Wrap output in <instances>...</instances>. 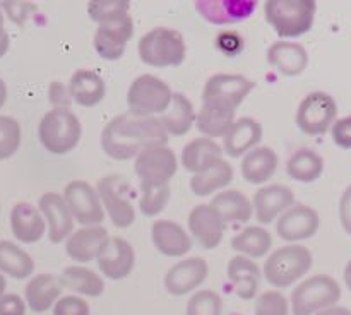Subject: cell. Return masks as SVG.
Here are the masks:
<instances>
[{
    "instance_id": "13",
    "label": "cell",
    "mask_w": 351,
    "mask_h": 315,
    "mask_svg": "<svg viewBox=\"0 0 351 315\" xmlns=\"http://www.w3.org/2000/svg\"><path fill=\"white\" fill-rule=\"evenodd\" d=\"M98 267L108 279L119 281L129 276L136 266V252L132 245L122 236H108L99 249Z\"/></svg>"
},
{
    "instance_id": "26",
    "label": "cell",
    "mask_w": 351,
    "mask_h": 315,
    "mask_svg": "<svg viewBox=\"0 0 351 315\" xmlns=\"http://www.w3.org/2000/svg\"><path fill=\"white\" fill-rule=\"evenodd\" d=\"M69 94L79 106L91 108L106 94V84L101 75L89 68H79L69 81Z\"/></svg>"
},
{
    "instance_id": "20",
    "label": "cell",
    "mask_w": 351,
    "mask_h": 315,
    "mask_svg": "<svg viewBox=\"0 0 351 315\" xmlns=\"http://www.w3.org/2000/svg\"><path fill=\"white\" fill-rule=\"evenodd\" d=\"M195 9L213 24H233L249 19L257 9L256 0H197Z\"/></svg>"
},
{
    "instance_id": "50",
    "label": "cell",
    "mask_w": 351,
    "mask_h": 315,
    "mask_svg": "<svg viewBox=\"0 0 351 315\" xmlns=\"http://www.w3.org/2000/svg\"><path fill=\"white\" fill-rule=\"evenodd\" d=\"M339 221L343 229L351 236V185L345 188L339 199Z\"/></svg>"
},
{
    "instance_id": "17",
    "label": "cell",
    "mask_w": 351,
    "mask_h": 315,
    "mask_svg": "<svg viewBox=\"0 0 351 315\" xmlns=\"http://www.w3.org/2000/svg\"><path fill=\"white\" fill-rule=\"evenodd\" d=\"M38 209L48 223V238L51 243H60L71 236L74 229V218L65 204L64 195L57 192H47L40 197Z\"/></svg>"
},
{
    "instance_id": "29",
    "label": "cell",
    "mask_w": 351,
    "mask_h": 315,
    "mask_svg": "<svg viewBox=\"0 0 351 315\" xmlns=\"http://www.w3.org/2000/svg\"><path fill=\"white\" fill-rule=\"evenodd\" d=\"M62 293V284L58 277L51 274H38L26 284V305L36 314L50 310L51 305L57 303Z\"/></svg>"
},
{
    "instance_id": "7",
    "label": "cell",
    "mask_w": 351,
    "mask_h": 315,
    "mask_svg": "<svg viewBox=\"0 0 351 315\" xmlns=\"http://www.w3.org/2000/svg\"><path fill=\"white\" fill-rule=\"evenodd\" d=\"M341 298L339 283L331 276L317 274L298 284L291 293L293 315H314L324 308L335 307Z\"/></svg>"
},
{
    "instance_id": "12",
    "label": "cell",
    "mask_w": 351,
    "mask_h": 315,
    "mask_svg": "<svg viewBox=\"0 0 351 315\" xmlns=\"http://www.w3.org/2000/svg\"><path fill=\"white\" fill-rule=\"evenodd\" d=\"M64 199L74 221L84 226H99L105 221L99 195L93 185L84 180H72L65 185Z\"/></svg>"
},
{
    "instance_id": "4",
    "label": "cell",
    "mask_w": 351,
    "mask_h": 315,
    "mask_svg": "<svg viewBox=\"0 0 351 315\" xmlns=\"http://www.w3.org/2000/svg\"><path fill=\"white\" fill-rule=\"evenodd\" d=\"M137 51L141 60L151 67H177L185 60L187 47L177 29L158 26L141 38Z\"/></svg>"
},
{
    "instance_id": "9",
    "label": "cell",
    "mask_w": 351,
    "mask_h": 315,
    "mask_svg": "<svg viewBox=\"0 0 351 315\" xmlns=\"http://www.w3.org/2000/svg\"><path fill=\"white\" fill-rule=\"evenodd\" d=\"M338 120V103L329 92H308L295 115L298 129L307 136H324Z\"/></svg>"
},
{
    "instance_id": "24",
    "label": "cell",
    "mask_w": 351,
    "mask_h": 315,
    "mask_svg": "<svg viewBox=\"0 0 351 315\" xmlns=\"http://www.w3.org/2000/svg\"><path fill=\"white\" fill-rule=\"evenodd\" d=\"M45 219L29 202H17L10 211V229L21 243H36L45 235Z\"/></svg>"
},
{
    "instance_id": "45",
    "label": "cell",
    "mask_w": 351,
    "mask_h": 315,
    "mask_svg": "<svg viewBox=\"0 0 351 315\" xmlns=\"http://www.w3.org/2000/svg\"><path fill=\"white\" fill-rule=\"evenodd\" d=\"M216 47L219 48V51L228 55V57H235L243 48V40L235 31H221L218 38H216Z\"/></svg>"
},
{
    "instance_id": "2",
    "label": "cell",
    "mask_w": 351,
    "mask_h": 315,
    "mask_svg": "<svg viewBox=\"0 0 351 315\" xmlns=\"http://www.w3.org/2000/svg\"><path fill=\"white\" fill-rule=\"evenodd\" d=\"M317 3L314 0H267L264 16L278 36L298 38L314 26Z\"/></svg>"
},
{
    "instance_id": "28",
    "label": "cell",
    "mask_w": 351,
    "mask_h": 315,
    "mask_svg": "<svg viewBox=\"0 0 351 315\" xmlns=\"http://www.w3.org/2000/svg\"><path fill=\"white\" fill-rule=\"evenodd\" d=\"M240 170L249 184H266L278 170V154L267 146L254 147L243 156Z\"/></svg>"
},
{
    "instance_id": "55",
    "label": "cell",
    "mask_w": 351,
    "mask_h": 315,
    "mask_svg": "<svg viewBox=\"0 0 351 315\" xmlns=\"http://www.w3.org/2000/svg\"><path fill=\"white\" fill-rule=\"evenodd\" d=\"M5 288H7V281L5 277H3V274H0V298L5 294Z\"/></svg>"
},
{
    "instance_id": "52",
    "label": "cell",
    "mask_w": 351,
    "mask_h": 315,
    "mask_svg": "<svg viewBox=\"0 0 351 315\" xmlns=\"http://www.w3.org/2000/svg\"><path fill=\"white\" fill-rule=\"evenodd\" d=\"M314 315H351V310L346 307H338V305H335V307L324 308V310L317 312V314Z\"/></svg>"
},
{
    "instance_id": "10",
    "label": "cell",
    "mask_w": 351,
    "mask_h": 315,
    "mask_svg": "<svg viewBox=\"0 0 351 315\" xmlns=\"http://www.w3.org/2000/svg\"><path fill=\"white\" fill-rule=\"evenodd\" d=\"M103 209L117 228H129L136 221V209L130 202V185L120 175H106L99 178L96 188Z\"/></svg>"
},
{
    "instance_id": "43",
    "label": "cell",
    "mask_w": 351,
    "mask_h": 315,
    "mask_svg": "<svg viewBox=\"0 0 351 315\" xmlns=\"http://www.w3.org/2000/svg\"><path fill=\"white\" fill-rule=\"evenodd\" d=\"M254 315H290V303L281 291H264L257 298Z\"/></svg>"
},
{
    "instance_id": "40",
    "label": "cell",
    "mask_w": 351,
    "mask_h": 315,
    "mask_svg": "<svg viewBox=\"0 0 351 315\" xmlns=\"http://www.w3.org/2000/svg\"><path fill=\"white\" fill-rule=\"evenodd\" d=\"M21 146V125L16 118L0 115V161L9 160Z\"/></svg>"
},
{
    "instance_id": "33",
    "label": "cell",
    "mask_w": 351,
    "mask_h": 315,
    "mask_svg": "<svg viewBox=\"0 0 351 315\" xmlns=\"http://www.w3.org/2000/svg\"><path fill=\"white\" fill-rule=\"evenodd\" d=\"M211 205L221 216L225 225L232 223H247L252 218V202L240 190H223L215 195Z\"/></svg>"
},
{
    "instance_id": "37",
    "label": "cell",
    "mask_w": 351,
    "mask_h": 315,
    "mask_svg": "<svg viewBox=\"0 0 351 315\" xmlns=\"http://www.w3.org/2000/svg\"><path fill=\"white\" fill-rule=\"evenodd\" d=\"M271 247H273V236L261 226H249L232 240V249L249 259L264 257L269 252Z\"/></svg>"
},
{
    "instance_id": "21",
    "label": "cell",
    "mask_w": 351,
    "mask_h": 315,
    "mask_svg": "<svg viewBox=\"0 0 351 315\" xmlns=\"http://www.w3.org/2000/svg\"><path fill=\"white\" fill-rule=\"evenodd\" d=\"M263 139V125L252 116L235 120L228 132L223 136V153L230 158H240L257 147Z\"/></svg>"
},
{
    "instance_id": "6",
    "label": "cell",
    "mask_w": 351,
    "mask_h": 315,
    "mask_svg": "<svg viewBox=\"0 0 351 315\" xmlns=\"http://www.w3.org/2000/svg\"><path fill=\"white\" fill-rule=\"evenodd\" d=\"M173 91L170 86L153 74H143L127 91V106L134 116L163 115L171 105Z\"/></svg>"
},
{
    "instance_id": "5",
    "label": "cell",
    "mask_w": 351,
    "mask_h": 315,
    "mask_svg": "<svg viewBox=\"0 0 351 315\" xmlns=\"http://www.w3.org/2000/svg\"><path fill=\"white\" fill-rule=\"evenodd\" d=\"M82 136L81 120L71 110H50L38 125V137L51 154H67L79 144Z\"/></svg>"
},
{
    "instance_id": "32",
    "label": "cell",
    "mask_w": 351,
    "mask_h": 315,
    "mask_svg": "<svg viewBox=\"0 0 351 315\" xmlns=\"http://www.w3.org/2000/svg\"><path fill=\"white\" fill-rule=\"evenodd\" d=\"M160 122L167 134L171 136H185L195 123V110L191 99L182 92H173L171 105L160 116Z\"/></svg>"
},
{
    "instance_id": "46",
    "label": "cell",
    "mask_w": 351,
    "mask_h": 315,
    "mask_svg": "<svg viewBox=\"0 0 351 315\" xmlns=\"http://www.w3.org/2000/svg\"><path fill=\"white\" fill-rule=\"evenodd\" d=\"M332 140L341 149H351V115L336 120L331 127Z\"/></svg>"
},
{
    "instance_id": "11",
    "label": "cell",
    "mask_w": 351,
    "mask_h": 315,
    "mask_svg": "<svg viewBox=\"0 0 351 315\" xmlns=\"http://www.w3.org/2000/svg\"><path fill=\"white\" fill-rule=\"evenodd\" d=\"M177 170V156L167 146L149 147L136 156V173L141 180V187L170 185Z\"/></svg>"
},
{
    "instance_id": "27",
    "label": "cell",
    "mask_w": 351,
    "mask_h": 315,
    "mask_svg": "<svg viewBox=\"0 0 351 315\" xmlns=\"http://www.w3.org/2000/svg\"><path fill=\"white\" fill-rule=\"evenodd\" d=\"M228 279L242 300H252L261 284V269L257 262L243 255H237L228 264Z\"/></svg>"
},
{
    "instance_id": "31",
    "label": "cell",
    "mask_w": 351,
    "mask_h": 315,
    "mask_svg": "<svg viewBox=\"0 0 351 315\" xmlns=\"http://www.w3.org/2000/svg\"><path fill=\"white\" fill-rule=\"evenodd\" d=\"M233 181V166L226 160H218L191 178V190L197 197H208Z\"/></svg>"
},
{
    "instance_id": "54",
    "label": "cell",
    "mask_w": 351,
    "mask_h": 315,
    "mask_svg": "<svg viewBox=\"0 0 351 315\" xmlns=\"http://www.w3.org/2000/svg\"><path fill=\"white\" fill-rule=\"evenodd\" d=\"M343 277H345L346 286H348V290L351 291V260H348V264H346L345 273H343Z\"/></svg>"
},
{
    "instance_id": "34",
    "label": "cell",
    "mask_w": 351,
    "mask_h": 315,
    "mask_svg": "<svg viewBox=\"0 0 351 315\" xmlns=\"http://www.w3.org/2000/svg\"><path fill=\"white\" fill-rule=\"evenodd\" d=\"M324 171V160L315 151L304 147L295 151L287 163V173L291 180L302 184H312L319 180Z\"/></svg>"
},
{
    "instance_id": "15",
    "label": "cell",
    "mask_w": 351,
    "mask_h": 315,
    "mask_svg": "<svg viewBox=\"0 0 351 315\" xmlns=\"http://www.w3.org/2000/svg\"><path fill=\"white\" fill-rule=\"evenodd\" d=\"M134 34L132 17L125 16L122 19L98 24L95 33V50L105 60H119L125 53V47Z\"/></svg>"
},
{
    "instance_id": "25",
    "label": "cell",
    "mask_w": 351,
    "mask_h": 315,
    "mask_svg": "<svg viewBox=\"0 0 351 315\" xmlns=\"http://www.w3.org/2000/svg\"><path fill=\"white\" fill-rule=\"evenodd\" d=\"M106 240H108V231L103 226H84L71 233L65 243V250L75 262H91L93 259H96Z\"/></svg>"
},
{
    "instance_id": "44",
    "label": "cell",
    "mask_w": 351,
    "mask_h": 315,
    "mask_svg": "<svg viewBox=\"0 0 351 315\" xmlns=\"http://www.w3.org/2000/svg\"><path fill=\"white\" fill-rule=\"evenodd\" d=\"M53 315H89V305L79 297H62L53 305Z\"/></svg>"
},
{
    "instance_id": "19",
    "label": "cell",
    "mask_w": 351,
    "mask_h": 315,
    "mask_svg": "<svg viewBox=\"0 0 351 315\" xmlns=\"http://www.w3.org/2000/svg\"><path fill=\"white\" fill-rule=\"evenodd\" d=\"M189 229L194 238L204 247L213 250L221 243L225 233V223L211 204H199L189 214Z\"/></svg>"
},
{
    "instance_id": "35",
    "label": "cell",
    "mask_w": 351,
    "mask_h": 315,
    "mask_svg": "<svg viewBox=\"0 0 351 315\" xmlns=\"http://www.w3.org/2000/svg\"><path fill=\"white\" fill-rule=\"evenodd\" d=\"M62 288L75 291V293L86 294V297H99L105 291V281L95 270L82 266H69L62 270L60 277Z\"/></svg>"
},
{
    "instance_id": "41",
    "label": "cell",
    "mask_w": 351,
    "mask_h": 315,
    "mask_svg": "<svg viewBox=\"0 0 351 315\" xmlns=\"http://www.w3.org/2000/svg\"><path fill=\"white\" fill-rule=\"evenodd\" d=\"M170 201V185L163 187H141L139 207L144 216H158Z\"/></svg>"
},
{
    "instance_id": "18",
    "label": "cell",
    "mask_w": 351,
    "mask_h": 315,
    "mask_svg": "<svg viewBox=\"0 0 351 315\" xmlns=\"http://www.w3.org/2000/svg\"><path fill=\"white\" fill-rule=\"evenodd\" d=\"M293 204V190L281 184L267 185V187L259 188L252 199V209L256 212V218L263 225H269L271 221L280 218Z\"/></svg>"
},
{
    "instance_id": "23",
    "label": "cell",
    "mask_w": 351,
    "mask_h": 315,
    "mask_svg": "<svg viewBox=\"0 0 351 315\" xmlns=\"http://www.w3.org/2000/svg\"><path fill=\"white\" fill-rule=\"evenodd\" d=\"M151 235H153V243L158 252L167 257H184L192 249V240L189 233L178 223L170 221V219L154 221Z\"/></svg>"
},
{
    "instance_id": "42",
    "label": "cell",
    "mask_w": 351,
    "mask_h": 315,
    "mask_svg": "<svg viewBox=\"0 0 351 315\" xmlns=\"http://www.w3.org/2000/svg\"><path fill=\"white\" fill-rule=\"evenodd\" d=\"M221 298L213 290L197 291L187 303V315H221Z\"/></svg>"
},
{
    "instance_id": "3",
    "label": "cell",
    "mask_w": 351,
    "mask_h": 315,
    "mask_svg": "<svg viewBox=\"0 0 351 315\" xmlns=\"http://www.w3.org/2000/svg\"><path fill=\"white\" fill-rule=\"evenodd\" d=\"M314 264L312 252L304 245L290 243L280 247L267 257L264 264V277L274 288H288L311 270Z\"/></svg>"
},
{
    "instance_id": "48",
    "label": "cell",
    "mask_w": 351,
    "mask_h": 315,
    "mask_svg": "<svg viewBox=\"0 0 351 315\" xmlns=\"http://www.w3.org/2000/svg\"><path fill=\"white\" fill-rule=\"evenodd\" d=\"M48 96L53 108L57 110H71L72 98L69 94V88H65L60 81H53L48 88Z\"/></svg>"
},
{
    "instance_id": "8",
    "label": "cell",
    "mask_w": 351,
    "mask_h": 315,
    "mask_svg": "<svg viewBox=\"0 0 351 315\" xmlns=\"http://www.w3.org/2000/svg\"><path fill=\"white\" fill-rule=\"evenodd\" d=\"M254 88L256 82L242 74H225V72L215 74L206 82L202 91V105L235 113Z\"/></svg>"
},
{
    "instance_id": "1",
    "label": "cell",
    "mask_w": 351,
    "mask_h": 315,
    "mask_svg": "<svg viewBox=\"0 0 351 315\" xmlns=\"http://www.w3.org/2000/svg\"><path fill=\"white\" fill-rule=\"evenodd\" d=\"M168 134L158 116H134L129 112L110 120L101 132V147L110 158L132 160L144 149L167 146Z\"/></svg>"
},
{
    "instance_id": "49",
    "label": "cell",
    "mask_w": 351,
    "mask_h": 315,
    "mask_svg": "<svg viewBox=\"0 0 351 315\" xmlns=\"http://www.w3.org/2000/svg\"><path fill=\"white\" fill-rule=\"evenodd\" d=\"M0 315H26V301L16 293H7L0 298Z\"/></svg>"
},
{
    "instance_id": "39",
    "label": "cell",
    "mask_w": 351,
    "mask_h": 315,
    "mask_svg": "<svg viewBox=\"0 0 351 315\" xmlns=\"http://www.w3.org/2000/svg\"><path fill=\"white\" fill-rule=\"evenodd\" d=\"M88 14L96 24L110 23L129 16V2L125 0H99L88 3Z\"/></svg>"
},
{
    "instance_id": "14",
    "label": "cell",
    "mask_w": 351,
    "mask_h": 315,
    "mask_svg": "<svg viewBox=\"0 0 351 315\" xmlns=\"http://www.w3.org/2000/svg\"><path fill=\"white\" fill-rule=\"evenodd\" d=\"M319 226H321V218L314 207L293 204L278 218L276 231L281 240L295 243L312 238L317 233Z\"/></svg>"
},
{
    "instance_id": "53",
    "label": "cell",
    "mask_w": 351,
    "mask_h": 315,
    "mask_svg": "<svg viewBox=\"0 0 351 315\" xmlns=\"http://www.w3.org/2000/svg\"><path fill=\"white\" fill-rule=\"evenodd\" d=\"M7 101V84L3 82V79L0 77V110H2V106L5 105Z\"/></svg>"
},
{
    "instance_id": "36",
    "label": "cell",
    "mask_w": 351,
    "mask_h": 315,
    "mask_svg": "<svg viewBox=\"0 0 351 315\" xmlns=\"http://www.w3.org/2000/svg\"><path fill=\"white\" fill-rule=\"evenodd\" d=\"M34 262L29 253L10 240H0V274L26 279L33 274Z\"/></svg>"
},
{
    "instance_id": "38",
    "label": "cell",
    "mask_w": 351,
    "mask_h": 315,
    "mask_svg": "<svg viewBox=\"0 0 351 315\" xmlns=\"http://www.w3.org/2000/svg\"><path fill=\"white\" fill-rule=\"evenodd\" d=\"M233 122H235V113L209 105H202L201 112L195 115V127L209 139L225 136Z\"/></svg>"
},
{
    "instance_id": "51",
    "label": "cell",
    "mask_w": 351,
    "mask_h": 315,
    "mask_svg": "<svg viewBox=\"0 0 351 315\" xmlns=\"http://www.w3.org/2000/svg\"><path fill=\"white\" fill-rule=\"evenodd\" d=\"M9 47H10V38L5 29V23H3V12L2 9H0V58L7 53Z\"/></svg>"
},
{
    "instance_id": "16",
    "label": "cell",
    "mask_w": 351,
    "mask_h": 315,
    "mask_svg": "<svg viewBox=\"0 0 351 315\" xmlns=\"http://www.w3.org/2000/svg\"><path fill=\"white\" fill-rule=\"evenodd\" d=\"M209 274L208 262L201 257H189L168 269L165 288L173 297H184L201 286Z\"/></svg>"
},
{
    "instance_id": "47",
    "label": "cell",
    "mask_w": 351,
    "mask_h": 315,
    "mask_svg": "<svg viewBox=\"0 0 351 315\" xmlns=\"http://www.w3.org/2000/svg\"><path fill=\"white\" fill-rule=\"evenodd\" d=\"M0 9L5 10L9 19L16 24H24L31 10L36 9V5L29 2H3L0 3Z\"/></svg>"
},
{
    "instance_id": "22",
    "label": "cell",
    "mask_w": 351,
    "mask_h": 315,
    "mask_svg": "<svg viewBox=\"0 0 351 315\" xmlns=\"http://www.w3.org/2000/svg\"><path fill=\"white\" fill-rule=\"evenodd\" d=\"M267 64L281 75H300L308 65V53L304 45L295 41H276L267 48Z\"/></svg>"
},
{
    "instance_id": "30",
    "label": "cell",
    "mask_w": 351,
    "mask_h": 315,
    "mask_svg": "<svg viewBox=\"0 0 351 315\" xmlns=\"http://www.w3.org/2000/svg\"><path fill=\"white\" fill-rule=\"evenodd\" d=\"M221 158V146L209 137H197V139L185 144L184 151H182V164H184L185 170L192 171L194 175L206 170Z\"/></svg>"
}]
</instances>
